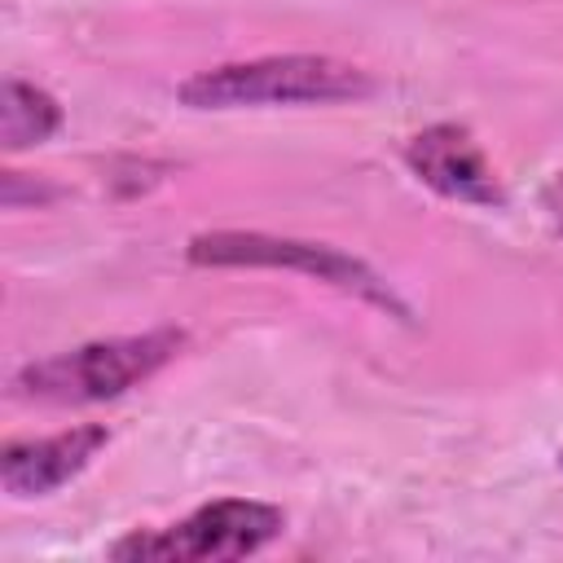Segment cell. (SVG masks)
I'll return each mask as SVG.
<instances>
[{"mask_svg":"<svg viewBox=\"0 0 563 563\" xmlns=\"http://www.w3.org/2000/svg\"><path fill=\"white\" fill-rule=\"evenodd\" d=\"M378 84L369 70L321 53H273L255 62H224L189 75L176 97L189 110H246V106H339L365 101Z\"/></svg>","mask_w":563,"mask_h":563,"instance_id":"obj_1","label":"cell"},{"mask_svg":"<svg viewBox=\"0 0 563 563\" xmlns=\"http://www.w3.org/2000/svg\"><path fill=\"white\" fill-rule=\"evenodd\" d=\"M185 347V330H145V334H123V339H97L44 361H31L13 374V396L18 400H40V405H92V400H114L145 378H154L176 352Z\"/></svg>","mask_w":563,"mask_h":563,"instance_id":"obj_2","label":"cell"},{"mask_svg":"<svg viewBox=\"0 0 563 563\" xmlns=\"http://www.w3.org/2000/svg\"><path fill=\"white\" fill-rule=\"evenodd\" d=\"M185 255L198 268H290V273L325 282L343 295H356L391 317H409L405 299L365 260H356L339 246H325V242L277 238V233H255V229H216V233L189 238Z\"/></svg>","mask_w":563,"mask_h":563,"instance_id":"obj_3","label":"cell"},{"mask_svg":"<svg viewBox=\"0 0 563 563\" xmlns=\"http://www.w3.org/2000/svg\"><path fill=\"white\" fill-rule=\"evenodd\" d=\"M286 528V515L268 501H246V497H224L207 501L194 515H185L172 528H150V532H128L123 541L110 545V559L123 563H207V559H246L277 541Z\"/></svg>","mask_w":563,"mask_h":563,"instance_id":"obj_4","label":"cell"},{"mask_svg":"<svg viewBox=\"0 0 563 563\" xmlns=\"http://www.w3.org/2000/svg\"><path fill=\"white\" fill-rule=\"evenodd\" d=\"M405 163L440 198L471 202V207H501L506 202L493 163L484 158L479 141L462 123H435V128H422L418 136H409Z\"/></svg>","mask_w":563,"mask_h":563,"instance_id":"obj_5","label":"cell"},{"mask_svg":"<svg viewBox=\"0 0 563 563\" xmlns=\"http://www.w3.org/2000/svg\"><path fill=\"white\" fill-rule=\"evenodd\" d=\"M110 444L101 422H79L40 440H9L0 453V484L9 497H48L70 484Z\"/></svg>","mask_w":563,"mask_h":563,"instance_id":"obj_6","label":"cell"},{"mask_svg":"<svg viewBox=\"0 0 563 563\" xmlns=\"http://www.w3.org/2000/svg\"><path fill=\"white\" fill-rule=\"evenodd\" d=\"M62 128V106L53 92L26 84V79H4L0 92V141L9 154L48 141Z\"/></svg>","mask_w":563,"mask_h":563,"instance_id":"obj_7","label":"cell"},{"mask_svg":"<svg viewBox=\"0 0 563 563\" xmlns=\"http://www.w3.org/2000/svg\"><path fill=\"white\" fill-rule=\"evenodd\" d=\"M541 207H545L550 224H554V229H563V172L545 180V189H541Z\"/></svg>","mask_w":563,"mask_h":563,"instance_id":"obj_8","label":"cell"}]
</instances>
